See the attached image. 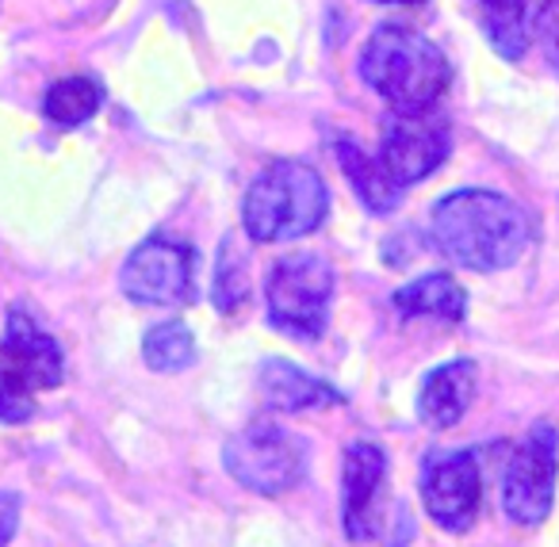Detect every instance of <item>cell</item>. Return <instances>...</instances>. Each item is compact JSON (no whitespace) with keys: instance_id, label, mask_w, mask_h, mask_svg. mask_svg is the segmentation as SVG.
I'll return each instance as SVG.
<instances>
[{"instance_id":"ba28073f","label":"cell","mask_w":559,"mask_h":547,"mask_svg":"<svg viewBox=\"0 0 559 547\" xmlns=\"http://www.w3.org/2000/svg\"><path fill=\"white\" fill-rule=\"evenodd\" d=\"M452 150V134L444 119H433L426 111H395L380 139V162L399 185H418L429 173L444 165Z\"/></svg>"},{"instance_id":"7402d4cb","label":"cell","mask_w":559,"mask_h":547,"mask_svg":"<svg viewBox=\"0 0 559 547\" xmlns=\"http://www.w3.org/2000/svg\"><path fill=\"white\" fill-rule=\"evenodd\" d=\"M16 524H20V498L16 494H0V544H9L16 536Z\"/></svg>"},{"instance_id":"7c38bea8","label":"cell","mask_w":559,"mask_h":547,"mask_svg":"<svg viewBox=\"0 0 559 547\" xmlns=\"http://www.w3.org/2000/svg\"><path fill=\"white\" fill-rule=\"evenodd\" d=\"M261 399L272 409H284V414H304V409H319V406H337L342 394L326 383V379L311 376V371L296 368L292 360H264L261 364Z\"/></svg>"},{"instance_id":"8fae6325","label":"cell","mask_w":559,"mask_h":547,"mask_svg":"<svg viewBox=\"0 0 559 547\" xmlns=\"http://www.w3.org/2000/svg\"><path fill=\"white\" fill-rule=\"evenodd\" d=\"M388 475V455L383 448L357 440L345 452L342 467V521L349 539H372L376 532V501H380V486Z\"/></svg>"},{"instance_id":"2e32d148","label":"cell","mask_w":559,"mask_h":547,"mask_svg":"<svg viewBox=\"0 0 559 547\" xmlns=\"http://www.w3.org/2000/svg\"><path fill=\"white\" fill-rule=\"evenodd\" d=\"M475 4H479V24L490 47L510 62L525 58L536 20L533 0H475Z\"/></svg>"},{"instance_id":"44dd1931","label":"cell","mask_w":559,"mask_h":547,"mask_svg":"<svg viewBox=\"0 0 559 547\" xmlns=\"http://www.w3.org/2000/svg\"><path fill=\"white\" fill-rule=\"evenodd\" d=\"M32 417V394L0 368V421H27Z\"/></svg>"},{"instance_id":"5bb4252c","label":"cell","mask_w":559,"mask_h":547,"mask_svg":"<svg viewBox=\"0 0 559 547\" xmlns=\"http://www.w3.org/2000/svg\"><path fill=\"white\" fill-rule=\"evenodd\" d=\"M334 154H337L345 177H349V185L357 188L360 203H365L368 211H376V215H391V211L403 203V192H399L403 185H399V180L383 169V162L368 157L353 139H337Z\"/></svg>"},{"instance_id":"3957f363","label":"cell","mask_w":559,"mask_h":547,"mask_svg":"<svg viewBox=\"0 0 559 547\" xmlns=\"http://www.w3.org/2000/svg\"><path fill=\"white\" fill-rule=\"evenodd\" d=\"M330 211L319 169L304 162H272L241 200V226L253 241H292L314 234Z\"/></svg>"},{"instance_id":"5b68a950","label":"cell","mask_w":559,"mask_h":547,"mask_svg":"<svg viewBox=\"0 0 559 547\" xmlns=\"http://www.w3.org/2000/svg\"><path fill=\"white\" fill-rule=\"evenodd\" d=\"M559 475V432L551 421H536L513 448L502 471V509L518 528H536L548 521Z\"/></svg>"},{"instance_id":"4fadbf2b","label":"cell","mask_w":559,"mask_h":547,"mask_svg":"<svg viewBox=\"0 0 559 547\" xmlns=\"http://www.w3.org/2000/svg\"><path fill=\"white\" fill-rule=\"evenodd\" d=\"M472 399H475V364L449 360L426 376L418 394V414L433 429H452L467 414Z\"/></svg>"},{"instance_id":"d6986e66","label":"cell","mask_w":559,"mask_h":547,"mask_svg":"<svg viewBox=\"0 0 559 547\" xmlns=\"http://www.w3.org/2000/svg\"><path fill=\"white\" fill-rule=\"evenodd\" d=\"M249 261L238 249V238L226 234L223 249H218V264H215V284H211V299L223 314H234L241 302L249 299Z\"/></svg>"},{"instance_id":"52a82bcc","label":"cell","mask_w":559,"mask_h":547,"mask_svg":"<svg viewBox=\"0 0 559 547\" xmlns=\"http://www.w3.org/2000/svg\"><path fill=\"white\" fill-rule=\"evenodd\" d=\"M192 249L165 234L146 238L119 272V287L142 307H180L192 299Z\"/></svg>"},{"instance_id":"8992f818","label":"cell","mask_w":559,"mask_h":547,"mask_svg":"<svg viewBox=\"0 0 559 547\" xmlns=\"http://www.w3.org/2000/svg\"><path fill=\"white\" fill-rule=\"evenodd\" d=\"M307 452L288 429L272 421H253L226 440L223 463L234 483L253 494H284L304 478Z\"/></svg>"},{"instance_id":"e0dca14e","label":"cell","mask_w":559,"mask_h":547,"mask_svg":"<svg viewBox=\"0 0 559 547\" xmlns=\"http://www.w3.org/2000/svg\"><path fill=\"white\" fill-rule=\"evenodd\" d=\"M100 85L88 78H70V81H58L55 88L47 93V100H43V111H47L50 123L58 127H81L85 119L96 116V108H100Z\"/></svg>"},{"instance_id":"9c48e42d","label":"cell","mask_w":559,"mask_h":547,"mask_svg":"<svg viewBox=\"0 0 559 547\" xmlns=\"http://www.w3.org/2000/svg\"><path fill=\"white\" fill-rule=\"evenodd\" d=\"M483 498V475L475 452H437L421 467V501L441 528H472Z\"/></svg>"},{"instance_id":"6da1fadb","label":"cell","mask_w":559,"mask_h":547,"mask_svg":"<svg viewBox=\"0 0 559 547\" xmlns=\"http://www.w3.org/2000/svg\"><path fill=\"white\" fill-rule=\"evenodd\" d=\"M433 241L452 264L472 272H502L525 257L533 241V218L510 195L487 188H460L437 200Z\"/></svg>"},{"instance_id":"603a6c76","label":"cell","mask_w":559,"mask_h":547,"mask_svg":"<svg viewBox=\"0 0 559 547\" xmlns=\"http://www.w3.org/2000/svg\"><path fill=\"white\" fill-rule=\"evenodd\" d=\"M376 4H421V0H376Z\"/></svg>"},{"instance_id":"30bf717a","label":"cell","mask_w":559,"mask_h":547,"mask_svg":"<svg viewBox=\"0 0 559 547\" xmlns=\"http://www.w3.org/2000/svg\"><path fill=\"white\" fill-rule=\"evenodd\" d=\"M0 368L24 391H50L62 383V348L24 307L9 310L4 341H0Z\"/></svg>"},{"instance_id":"277c9868","label":"cell","mask_w":559,"mask_h":547,"mask_svg":"<svg viewBox=\"0 0 559 547\" xmlns=\"http://www.w3.org/2000/svg\"><path fill=\"white\" fill-rule=\"evenodd\" d=\"M334 280V264L319 253H292L276 261L264 280L269 322L299 341H314L326 330Z\"/></svg>"},{"instance_id":"ac0fdd59","label":"cell","mask_w":559,"mask_h":547,"mask_svg":"<svg viewBox=\"0 0 559 547\" xmlns=\"http://www.w3.org/2000/svg\"><path fill=\"white\" fill-rule=\"evenodd\" d=\"M142 360L150 364L154 371H185L195 364V337L188 325L180 322H162L146 333V345H142Z\"/></svg>"},{"instance_id":"ffe728a7","label":"cell","mask_w":559,"mask_h":547,"mask_svg":"<svg viewBox=\"0 0 559 547\" xmlns=\"http://www.w3.org/2000/svg\"><path fill=\"white\" fill-rule=\"evenodd\" d=\"M533 32H536V39H540L544 55H548V62L556 66V73H559V0H544L540 9H536Z\"/></svg>"},{"instance_id":"9a60e30c","label":"cell","mask_w":559,"mask_h":547,"mask_svg":"<svg viewBox=\"0 0 559 547\" xmlns=\"http://www.w3.org/2000/svg\"><path fill=\"white\" fill-rule=\"evenodd\" d=\"M391 302H395V310L403 318H433V322H460L467 310L464 287L452 276H444V272L411 280V284L391 295Z\"/></svg>"},{"instance_id":"7a4b0ae2","label":"cell","mask_w":559,"mask_h":547,"mask_svg":"<svg viewBox=\"0 0 559 547\" xmlns=\"http://www.w3.org/2000/svg\"><path fill=\"white\" fill-rule=\"evenodd\" d=\"M360 78L395 111H429L452 81V66L437 43L403 24L372 32L360 55Z\"/></svg>"}]
</instances>
